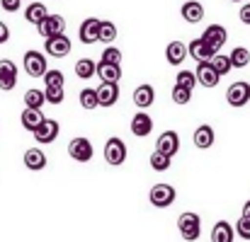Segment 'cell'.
Returning <instances> with one entry per match:
<instances>
[{
    "mask_svg": "<svg viewBox=\"0 0 250 242\" xmlns=\"http://www.w3.org/2000/svg\"><path fill=\"white\" fill-rule=\"evenodd\" d=\"M231 2H241V0H231Z\"/></svg>",
    "mask_w": 250,
    "mask_h": 242,
    "instance_id": "f6af8a7d",
    "label": "cell"
},
{
    "mask_svg": "<svg viewBox=\"0 0 250 242\" xmlns=\"http://www.w3.org/2000/svg\"><path fill=\"white\" fill-rule=\"evenodd\" d=\"M177 230H180L182 240H187V242L199 240V235H202V218L197 213H189L187 211V213H182L177 218Z\"/></svg>",
    "mask_w": 250,
    "mask_h": 242,
    "instance_id": "6da1fadb",
    "label": "cell"
},
{
    "mask_svg": "<svg viewBox=\"0 0 250 242\" xmlns=\"http://www.w3.org/2000/svg\"><path fill=\"white\" fill-rule=\"evenodd\" d=\"M100 61H107V63H122V51L117 46H107L102 51V58Z\"/></svg>",
    "mask_w": 250,
    "mask_h": 242,
    "instance_id": "d590c367",
    "label": "cell"
},
{
    "mask_svg": "<svg viewBox=\"0 0 250 242\" xmlns=\"http://www.w3.org/2000/svg\"><path fill=\"white\" fill-rule=\"evenodd\" d=\"M117 39V24L109 19H100V41L102 44H112Z\"/></svg>",
    "mask_w": 250,
    "mask_h": 242,
    "instance_id": "4316f807",
    "label": "cell"
},
{
    "mask_svg": "<svg viewBox=\"0 0 250 242\" xmlns=\"http://www.w3.org/2000/svg\"><path fill=\"white\" fill-rule=\"evenodd\" d=\"M180 15H182V19H185V22L197 24V22H202V19H204V5H202L199 0H187V2L180 7Z\"/></svg>",
    "mask_w": 250,
    "mask_h": 242,
    "instance_id": "9a60e30c",
    "label": "cell"
},
{
    "mask_svg": "<svg viewBox=\"0 0 250 242\" xmlns=\"http://www.w3.org/2000/svg\"><path fill=\"white\" fill-rule=\"evenodd\" d=\"M15 85H17V78H0V90H2V92L15 90Z\"/></svg>",
    "mask_w": 250,
    "mask_h": 242,
    "instance_id": "60d3db41",
    "label": "cell"
},
{
    "mask_svg": "<svg viewBox=\"0 0 250 242\" xmlns=\"http://www.w3.org/2000/svg\"><path fill=\"white\" fill-rule=\"evenodd\" d=\"M177 199V191L172 184H156L148 194V201L156 206V208H167L172 201Z\"/></svg>",
    "mask_w": 250,
    "mask_h": 242,
    "instance_id": "5b68a950",
    "label": "cell"
},
{
    "mask_svg": "<svg viewBox=\"0 0 250 242\" xmlns=\"http://www.w3.org/2000/svg\"><path fill=\"white\" fill-rule=\"evenodd\" d=\"M189 99H192V90L189 87H182V85H175L172 87V102L175 104H189Z\"/></svg>",
    "mask_w": 250,
    "mask_h": 242,
    "instance_id": "836d02e7",
    "label": "cell"
},
{
    "mask_svg": "<svg viewBox=\"0 0 250 242\" xmlns=\"http://www.w3.org/2000/svg\"><path fill=\"white\" fill-rule=\"evenodd\" d=\"M156 150H161V153H166V155H177V150H180V136L175 133V131H166V133H161L158 136V143H156Z\"/></svg>",
    "mask_w": 250,
    "mask_h": 242,
    "instance_id": "2e32d148",
    "label": "cell"
},
{
    "mask_svg": "<svg viewBox=\"0 0 250 242\" xmlns=\"http://www.w3.org/2000/svg\"><path fill=\"white\" fill-rule=\"evenodd\" d=\"M0 78H17V66L10 58L0 61Z\"/></svg>",
    "mask_w": 250,
    "mask_h": 242,
    "instance_id": "8d00e7d4",
    "label": "cell"
},
{
    "mask_svg": "<svg viewBox=\"0 0 250 242\" xmlns=\"http://www.w3.org/2000/svg\"><path fill=\"white\" fill-rule=\"evenodd\" d=\"M7 39H10V27L5 22H0V44H5Z\"/></svg>",
    "mask_w": 250,
    "mask_h": 242,
    "instance_id": "7bdbcfd3",
    "label": "cell"
},
{
    "mask_svg": "<svg viewBox=\"0 0 250 242\" xmlns=\"http://www.w3.org/2000/svg\"><path fill=\"white\" fill-rule=\"evenodd\" d=\"M226 102L231 107H246L250 102V85L243 80L233 82L229 90H226Z\"/></svg>",
    "mask_w": 250,
    "mask_h": 242,
    "instance_id": "52a82bcc",
    "label": "cell"
},
{
    "mask_svg": "<svg viewBox=\"0 0 250 242\" xmlns=\"http://www.w3.org/2000/svg\"><path fill=\"white\" fill-rule=\"evenodd\" d=\"M231 63H233V68H246L250 63V51L246 49V46H236L231 54Z\"/></svg>",
    "mask_w": 250,
    "mask_h": 242,
    "instance_id": "f546056e",
    "label": "cell"
},
{
    "mask_svg": "<svg viewBox=\"0 0 250 242\" xmlns=\"http://www.w3.org/2000/svg\"><path fill=\"white\" fill-rule=\"evenodd\" d=\"M78 39H81L83 44L100 41V19H97V17H87V19L81 22V27H78Z\"/></svg>",
    "mask_w": 250,
    "mask_h": 242,
    "instance_id": "7c38bea8",
    "label": "cell"
},
{
    "mask_svg": "<svg viewBox=\"0 0 250 242\" xmlns=\"http://www.w3.org/2000/svg\"><path fill=\"white\" fill-rule=\"evenodd\" d=\"M76 75H78L81 80H90L92 75H97V63H95L92 58H81V61L76 63Z\"/></svg>",
    "mask_w": 250,
    "mask_h": 242,
    "instance_id": "484cf974",
    "label": "cell"
},
{
    "mask_svg": "<svg viewBox=\"0 0 250 242\" xmlns=\"http://www.w3.org/2000/svg\"><path fill=\"white\" fill-rule=\"evenodd\" d=\"M0 5L5 12H17L22 7V0H0Z\"/></svg>",
    "mask_w": 250,
    "mask_h": 242,
    "instance_id": "ab89813d",
    "label": "cell"
},
{
    "mask_svg": "<svg viewBox=\"0 0 250 242\" xmlns=\"http://www.w3.org/2000/svg\"><path fill=\"white\" fill-rule=\"evenodd\" d=\"M97 75H100L102 82H119L122 80V63L100 61V63H97Z\"/></svg>",
    "mask_w": 250,
    "mask_h": 242,
    "instance_id": "d6986e66",
    "label": "cell"
},
{
    "mask_svg": "<svg viewBox=\"0 0 250 242\" xmlns=\"http://www.w3.org/2000/svg\"><path fill=\"white\" fill-rule=\"evenodd\" d=\"M37 32H39V37H44V39L56 37V34H66V19H63L61 15H51V12H49V17L37 24Z\"/></svg>",
    "mask_w": 250,
    "mask_h": 242,
    "instance_id": "8992f818",
    "label": "cell"
},
{
    "mask_svg": "<svg viewBox=\"0 0 250 242\" xmlns=\"http://www.w3.org/2000/svg\"><path fill=\"white\" fill-rule=\"evenodd\" d=\"M211 66L216 68V73L224 78V75H229L231 71H233V63H231V56H224V54H216L214 58H211Z\"/></svg>",
    "mask_w": 250,
    "mask_h": 242,
    "instance_id": "f1b7e54d",
    "label": "cell"
},
{
    "mask_svg": "<svg viewBox=\"0 0 250 242\" xmlns=\"http://www.w3.org/2000/svg\"><path fill=\"white\" fill-rule=\"evenodd\" d=\"M68 155L76 162H90L92 155H95V148H92V143L87 138H73L68 143Z\"/></svg>",
    "mask_w": 250,
    "mask_h": 242,
    "instance_id": "ba28073f",
    "label": "cell"
},
{
    "mask_svg": "<svg viewBox=\"0 0 250 242\" xmlns=\"http://www.w3.org/2000/svg\"><path fill=\"white\" fill-rule=\"evenodd\" d=\"M236 238V230L229 221H219L211 230V242H233Z\"/></svg>",
    "mask_w": 250,
    "mask_h": 242,
    "instance_id": "d4e9b609",
    "label": "cell"
},
{
    "mask_svg": "<svg viewBox=\"0 0 250 242\" xmlns=\"http://www.w3.org/2000/svg\"><path fill=\"white\" fill-rule=\"evenodd\" d=\"M22 68L29 78H44V73L49 71V63L42 51H27L22 58Z\"/></svg>",
    "mask_w": 250,
    "mask_h": 242,
    "instance_id": "7a4b0ae2",
    "label": "cell"
},
{
    "mask_svg": "<svg viewBox=\"0 0 250 242\" xmlns=\"http://www.w3.org/2000/svg\"><path fill=\"white\" fill-rule=\"evenodd\" d=\"M189 54H187V44H182L180 39L177 41H170L167 44V49H166V58H167V63L170 66H180L185 58H187Z\"/></svg>",
    "mask_w": 250,
    "mask_h": 242,
    "instance_id": "44dd1931",
    "label": "cell"
},
{
    "mask_svg": "<svg viewBox=\"0 0 250 242\" xmlns=\"http://www.w3.org/2000/svg\"><path fill=\"white\" fill-rule=\"evenodd\" d=\"M194 146L199 148V150H207V148H211L214 143H216V133H214V129L209 126V124H202V126H197V131H194Z\"/></svg>",
    "mask_w": 250,
    "mask_h": 242,
    "instance_id": "e0dca14e",
    "label": "cell"
},
{
    "mask_svg": "<svg viewBox=\"0 0 250 242\" xmlns=\"http://www.w3.org/2000/svg\"><path fill=\"white\" fill-rule=\"evenodd\" d=\"M126 155H129V150H126V143H124L119 136H112V138L104 143V160L109 162L112 167H119V165H124V162H126Z\"/></svg>",
    "mask_w": 250,
    "mask_h": 242,
    "instance_id": "3957f363",
    "label": "cell"
},
{
    "mask_svg": "<svg viewBox=\"0 0 250 242\" xmlns=\"http://www.w3.org/2000/svg\"><path fill=\"white\" fill-rule=\"evenodd\" d=\"M44 94H46V102L49 104H61L66 99V92H63V85H54V87H44Z\"/></svg>",
    "mask_w": 250,
    "mask_h": 242,
    "instance_id": "d6a6232c",
    "label": "cell"
},
{
    "mask_svg": "<svg viewBox=\"0 0 250 242\" xmlns=\"http://www.w3.org/2000/svg\"><path fill=\"white\" fill-rule=\"evenodd\" d=\"M151 131H153V119L146 112H136V116L131 119V133L136 138H146L151 136Z\"/></svg>",
    "mask_w": 250,
    "mask_h": 242,
    "instance_id": "5bb4252c",
    "label": "cell"
},
{
    "mask_svg": "<svg viewBox=\"0 0 250 242\" xmlns=\"http://www.w3.org/2000/svg\"><path fill=\"white\" fill-rule=\"evenodd\" d=\"M197 80H199V85H204V87H216L219 80H221V75L216 73V68L211 66V61H199V66H197Z\"/></svg>",
    "mask_w": 250,
    "mask_h": 242,
    "instance_id": "4fadbf2b",
    "label": "cell"
},
{
    "mask_svg": "<svg viewBox=\"0 0 250 242\" xmlns=\"http://www.w3.org/2000/svg\"><path fill=\"white\" fill-rule=\"evenodd\" d=\"M170 165H172V158H170V155L161 153V150H153V155H151V167H153L156 172H166V169H170Z\"/></svg>",
    "mask_w": 250,
    "mask_h": 242,
    "instance_id": "1f68e13d",
    "label": "cell"
},
{
    "mask_svg": "<svg viewBox=\"0 0 250 242\" xmlns=\"http://www.w3.org/2000/svg\"><path fill=\"white\" fill-rule=\"evenodd\" d=\"M153 99H156L153 85H139V87L134 90V104H136L139 109H148V107L153 104Z\"/></svg>",
    "mask_w": 250,
    "mask_h": 242,
    "instance_id": "7402d4cb",
    "label": "cell"
},
{
    "mask_svg": "<svg viewBox=\"0 0 250 242\" xmlns=\"http://www.w3.org/2000/svg\"><path fill=\"white\" fill-rule=\"evenodd\" d=\"M187 54H189L197 63H199V61H211V58L216 56V51H214L202 37H199V39H192V41L187 44Z\"/></svg>",
    "mask_w": 250,
    "mask_h": 242,
    "instance_id": "8fae6325",
    "label": "cell"
},
{
    "mask_svg": "<svg viewBox=\"0 0 250 242\" xmlns=\"http://www.w3.org/2000/svg\"><path fill=\"white\" fill-rule=\"evenodd\" d=\"M81 107H83V109H87V112H92L95 107H100L97 90H92V87H85V90H81Z\"/></svg>",
    "mask_w": 250,
    "mask_h": 242,
    "instance_id": "83f0119b",
    "label": "cell"
},
{
    "mask_svg": "<svg viewBox=\"0 0 250 242\" xmlns=\"http://www.w3.org/2000/svg\"><path fill=\"white\" fill-rule=\"evenodd\" d=\"M20 119H22V126H24V129H27L29 133H34V131H37V129L42 126V121H44L46 116L42 114V109H32V107H24V109H22V116H20Z\"/></svg>",
    "mask_w": 250,
    "mask_h": 242,
    "instance_id": "ffe728a7",
    "label": "cell"
},
{
    "mask_svg": "<svg viewBox=\"0 0 250 242\" xmlns=\"http://www.w3.org/2000/svg\"><path fill=\"white\" fill-rule=\"evenodd\" d=\"M97 97H100V107H112L119 99V85L117 82H102L97 87Z\"/></svg>",
    "mask_w": 250,
    "mask_h": 242,
    "instance_id": "ac0fdd59",
    "label": "cell"
},
{
    "mask_svg": "<svg viewBox=\"0 0 250 242\" xmlns=\"http://www.w3.org/2000/svg\"><path fill=\"white\" fill-rule=\"evenodd\" d=\"M71 49H73V44H71V39L66 34H56V37H49L44 41V51L51 58H66L71 54Z\"/></svg>",
    "mask_w": 250,
    "mask_h": 242,
    "instance_id": "277c9868",
    "label": "cell"
},
{
    "mask_svg": "<svg viewBox=\"0 0 250 242\" xmlns=\"http://www.w3.org/2000/svg\"><path fill=\"white\" fill-rule=\"evenodd\" d=\"M236 235H241L243 240H250V218H243L236 223Z\"/></svg>",
    "mask_w": 250,
    "mask_h": 242,
    "instance_id": "f35d334b",
    "label": "cell"
},
{
    "mask_svg": "<svg viewBox=\"0 0 250 242\" xmlns=\"http://www.w3.org/2000/svg\"><path fill=\"white\" fill-rule=\"evenodd\" d=\"M238 17H241V22H243V24H250V2H246V5L241 7Z\"/></svg>",
    "mask_w": 250,
    "mask_h": 242,
    "instance_id": "b9f144b4",
    "label": "cell"
},
{
    "mask_svg": "<svg viewBox=\"0 0 250 242\" xmlns=\"http://www.w3.org/2000/svg\"><path fill=\"white\" fill-rule=\"evenodd\" d=\"M44 85H46V87L63 85V73H61V71H46V73H44Z\"/></svg>",
    "mask_w": 250,
    "mask_h": 242,
    "instance_id": "74e56055",
    "label": "cell"
},
{
    "mask_svg": "<svg viewBox=\"0 0 250 242\" xmlns=\"http://www.w3.org/2000/svg\"><path fill=\"white\" fill-rule=\"evenodd\" d=\"M243 218H250V201L243 204Z\"/></svg>",
    "mask_w": 250,
    "mask_h": 242,
    "instance_id": "ee69618b",
    "label": "cell"
},
{
    "mask_svg": "<svg viewBox=\"0 0 250 242\" xmlns=\"http://www.w3.org/2000/svg\"><path fill=\"white\" fill-rule=\"evenodd\" d=\"M197 73H192V71H180L177 73V80L175 85H182V87H189V90H194V85H197Z\"/></svg>",
    "mask_w": 250,
    "mask_h": 242,
    "instance_id": "e575fe53",
    "label": "cell"
},
{
    "mask_svg": "<svg viewBox=\"0 0 250 242\" xmlns=\"http://www.w3.org/2000/svg\"><path fill=\"white\" fill-rule=\"evenodd\" d=\"M59 131H61V126H59V121H56V119H44V121H42V126H39L32 136H34V141H37V143L46 146V143H54V141H56Z\"/></svg>",
    "mask_w": 250,
    "mask_h": 242,
    "instance_id": "9c48e42d",
    "label": "cell"
},
{
    "mask_svg": "<svg viewBox=\"0 0 250 242\" xmlns=\"http://www.w3.org/2000/svg\"><path fill=\"white\" fill-rule=\"evenodd\" d=\"M24 167L27 169H32V172H39V169H44L46 167V155L42 153V148H29V150H24Z\"/></svg>",
    "mask_w": 250,
    "mask_h": 242,
    "instance_id": "603a6c76",
    "label": "cell"
},
{
    "mask_svg": "<svg viewBox=\"0 0 250 242\" xmlns=\"http://www.w3.org/2000/svg\"><path fill=\"white\" fill-rule=\"evenodd\" d=\"M49 17V10H46V5L44 2H29L27 7H24V19L29 22V24H39L42 19H46Z\"/></svg>",
    "mask_w": 250,
    "mask_h": 242,
    "instance_id": "cb8c5ba5",
    "label": "cell"
},
{
    "mask_svg": "<svg viewBox=\"0 0 250 242\" xmlns=\"http://www.w3.org/2000/svg\"><path fill=\"white\" fill-rule=\"evenodd\" d=\"M44 102H46V94H44L42 90H27V92H24V104H27V107L42 109Z\"/></svg>",
    "mask_w": 250,
    "mask_h": 242,
    "instance_id": "4dcf8cb0",
    "label": "cell"
},
{
    "mask_svg": "<svg viewBox=\"0 0 250 242\" xmlns=\"http://www.w3.org/2000/svg\"><path fill=\"white\" fill-rule=\"evenodd\" d=\"M202 39H204V41L219 54V49L229 41V32H226V27H221V24H209V27L204 29Z\"/></svg>",
    "mask_w": 250,
    "mask_h": 242,
    "instance_id": "30bf717a",
    "label": "cell"
}]
</instances>
